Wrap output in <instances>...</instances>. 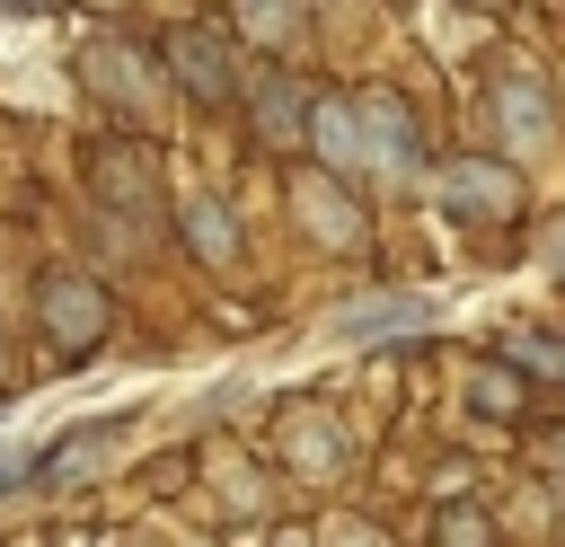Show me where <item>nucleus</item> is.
Masks as SVG:
<instances>
[{
	"mask_svg": "<svg viewBox=\"0 0 565 547\" xmlns=\"http://www.w3.org/2000/svg\"><path fill=\"white\" fill-rule=\"evenodd\" d=\"M309 141H318V159H327L335 176H406V168H415V115H406L388 88H371V97H327V106L309 115Z\"/></svg>",
	"mask_w": 565,
	"mask_h": 547,
	"instance_id": "obj_1",
	"label": "nucleus"
},
{
	"mask_svg": "<svg viewBox=\"0 0 565 547\" xmlns=\"http://www.w3.org/2000/svg\"><path fill=\"white\" fill-rule=\"evenodd\" d=\"M441 538H450V547H486V521H477V512H450Z\"/></svg>",
	"mask_w": 565,
	"mask_h": 547,
	"instance_id": "obj_14",
	"label": "nucleus"
},
{
	"mask_svg": "<svg viewBox=\"0 0 565 547\" xmlns=\"http://www.w3.org/2000/svg\"><path fill=\"white\" fill-rule=\"evenodd\" d=\"M168 62L185 71V88H194V97H212V106H230V97H238V79H230V44H221V35L177 26V35H168Z\"/></svg>",
	"mask_w": 565,
	"mask_h": 547,
	"instance_id": "obj_6",
	"label": "nucleus"
},
{
	"mask_svg": "<svg viewBox=\"0 0 565 547\" xmlns=\"http://www.w3.org/2000/svg\"><path fill=\"white\" fill-rule=\"evenodd\" d=\"M282 432H291V459H300L309 476H327V468H344V441H335V423H327V415H291Z\"/></svg>",
	"mask_w": 565,
	"mask_h": 547,
	"instance_id": "obj_9",
	"label": "nucleus"
},
{
	"mask_svg": "<svg viewBox=\"0 0 565 547\" xmlns=\"http://www.w3.org/2000/svg\"><path fill=\"white\" fill-rule=\"evenodd\" d=\"M512 353H530V371H565V344H547V335H512Z\"/></svg>",
	"mask_w": 565,
	"mask_h": 547,
	"instance_id": "obj_13",
	"label": "nucleus"
},
{
	"mask_svg": "<svg viewBox=\"0 0 565 547\" xmlns=\"http://www.w3.org/2000/svg\"><path fill=\"white\" fill-rule=\"evenodd\" d=\"M539 256H547V274H565V221L547 229V247H539Z\"/></svg>",
	"mask_w": 565,
	"mask_h": 547,
	"instance_id": "obj_15",
	"label": "nucleus"
},
{
	"mask_svg": "<svg viewBox=\"0 0 565 547\" xmlns=\"http://www.w3.org/2000/svg\"><path fill=\"white\" fill-rule=\"evenodd\" d=\"M44 335L71 344V353H88V344L106 335V300H97L88 274H53V282H44Z\"/></svg>",
	"mask_w": 565,
	"mask_h": 547,
	"instance_id": "obj_5",
	"label": "nucleus"
},
{
	"mask_svg": "<svg viewBox=\"0 0 565 547\" xmlns=\"http://www.w3.org/2000/svg\"><path fill=\"white\" fill-rule=\"evenodd\" d=\"M494 141L512 150V159H547L565 132H556V106H547V88H539V71H521V62H503L494 71Z\"/></svg>",
	"mask_w": 565,
	"mask_h": 547,
	"instance_id": "obj_2",
	"label": "nucleus"
},
{
	"mask_svg": "<svg viewBox=\"0 0 565 547\" xmlns=\"http://www.w3.org/2000/svg\"><path fill=\"white\" fill-rule=\"evenodd\" d=\"M88 185L124 212V221H159V168H150V150H132V141H97L88 150Z\"/></svg>",
	"mask_w": 565,
	"mask_h": 547,
	"instance_id": "obj_3",
	"label": "nucleus"
},
{
	"mask_svg": "<svg viewBox=\"0 0 565 547\" xmlns=\"http://www.w3.org/2000/svg\"><path fill=\"white\" fill-rule=\"evenodd\" d=\"M185 221H194V247H203V256H230V247H238V238H230V212H221V203H194Z\"/></svg>",
	"mask_w": 565,
	"mask_h": 547,
	"instance_id": "obj_12",
	"label": "nucleus"
},
{
	"mask_svg": "<svg viewBox=\"0 0 565 547\" xmlns=\"http://www.w3.org/2000/svg\"><path fill=\"white\" fill-rule=\"evenodd\" d=\"M300 203H309L318 238H335V247H344V238H362V212H353V203H344V194H335L327 176H300Z\"/></svg>",
	"mask_w": 565,
	"mask_h": 547,
	"instance_id": "obj_8",
	"label": "nucleus"
},
{
	"mask_svg": "<svg viewBox=\"0 0 565 547\" xmlns=\"http://www.w3.org/2000/svg\"><path fill=\"white\" fill-rule=\"evenodd\" d=\"M238 26H247L256 44H300V35H309L300 0H238Z\"/></svg>",
	"mask_w": 565,
	"mask_h": 547,
	"instance_id": "obj_10",
	"label": "nucleus"
},
{
	"mask_svg": "<svg viewBox=\"0 0 565 547\" xmlns=\"http://www.w3.org/2000/svg\"><path fill=\"white\" fill-rule=\"evenodd\" d=\"M441 212H450V221H512V212H521V185H512V168H494V159H450V168H441Z\"/></svg>",
	"mask_w": 565,
	"mask_h": 547,
	"instance_id": "obj_4",
	"label": "nucleus"
},
{
	"mask_svg": "<svg viewBox=\"0 0 565 547\" xmlns=\"http://www.w3.org/2000/svg\"><path fill=\"white\" fill-rule=\"evenodd\" d=\"M0 9H18V0H0Z\"/></svg>",
	"mask_w": 565,
	"mask_h": 547,
	"instance_id": "obj_17",
	"label": "nucleus"
},
{
	"mask_svg": "<svg viewBox=\"0 0 565 547\" xmlns=\"http://www.w3.org/2000/svg\"><path fill=\"white\" fill-rule=\"evenodd\" d=\"M256 132H265V141H291V132H300V88H291V79H265V88H256Z\"/></svg>",
	"mask_w": 565,
	"mask_h": 547,
	"instance_id": "obj_11",
	"label": "nucleus"
},
{
	"mask_svg": "<svg viewBox=\"0 0 565 547\" xmlns=\"http://www.w3.org/2000/svg\"><path fill=\"white\" fill-rule=\"evenodd\" d=\"M335 547H380V538H371V529H353V521H344V529H335Z\"/></svg>",
	"mask_w": 565,
	"mask_h": 547,
	"instance_id": "obj_16",
	"label": "nucleus"
},
{
	"mask_svg": "<svg viewBox=\"0 0 565 547\" xmlns=\"http://www.w3.org/2000/svg\"><path fill=\"white\" fill-rule=\"evenodd\" d=\"M79 71H88L115 106H150V97H159V88H150V62H141V53H124L115 35H97V44L79 53Z\"/></svg>",
	"mask_w": 565,
	"mask_h": 547,
	"instance_id": "obj_7",
	"label": "nucleus"
}]
</instances>
